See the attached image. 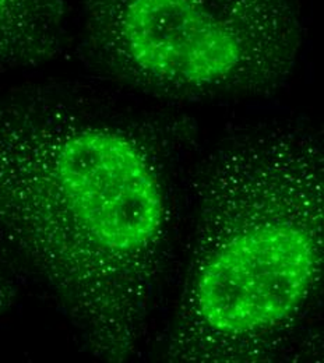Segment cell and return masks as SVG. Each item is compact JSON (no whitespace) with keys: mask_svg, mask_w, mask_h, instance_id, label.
<instances>
[{"mask_svg":"<svg viewBox=\"0 0 324 363\" xmlns=\"http://www.w3.org/2000/svg\"><path fill=\"white\" fill-rule=\"evenodd\" d=\"M185 116L59 86L0 92V240L99 359L136 355L174 228Z\"/></svg>","mask_w":324,"mask_h":363,"instance_id":"1","label":"cell"},{"mask_svg":"<svg viewBox=\"0 0 324 363\" xmlns=\"http://www.w3.org/2000/svg\"><path fill=\"white\" fill-rule=\"evenodd\" d=\"M323 157L316 132L289 122L240 128L208 154L168 361H264L308 318L323 279Z\"/></svg>","mask_w":324,"mask_h":363,"instance_id":"2","label":"cell"},{"mask_svg":"<svg viewBox=\"0 0 324 363\" xmlns=\"http://www.w3.org/2000/svg\"><path fill=\"white\" fill-rule=\"evenodd\" d=\"M87 60L101 74L172 101L273 94L306 38L299 0H80Z\"/></svg>","mask_w":324,"mask_h":363,"instance_id":"3","label":"cell"},{"mask_svg":"<svg viewBox=\"0 0 324 363\" xmlns=\"http://www.w3.org/2000/svg\"><path fill=\"white\" fill-rule=\"evenodd\" d=\"M65 44L63 0H0V72L45 63Z\"/></svg>","mask_w":324,"mask_h":363,"instance_id":"4","label":"cell"},{"mask_svg":"<svg viewBox=\"0 0 324 363\" xmlns=\"http://www.w3.org/2000/svg\"><path fill=\"white\" fill-rule=\"evenodd\" d=\"M13 301V288L4 278L0 269V312H3Z\"/></svg>","mask_w":324,"mask_h":363,"instance_id":"5","label":"cell"}]
</instances>
